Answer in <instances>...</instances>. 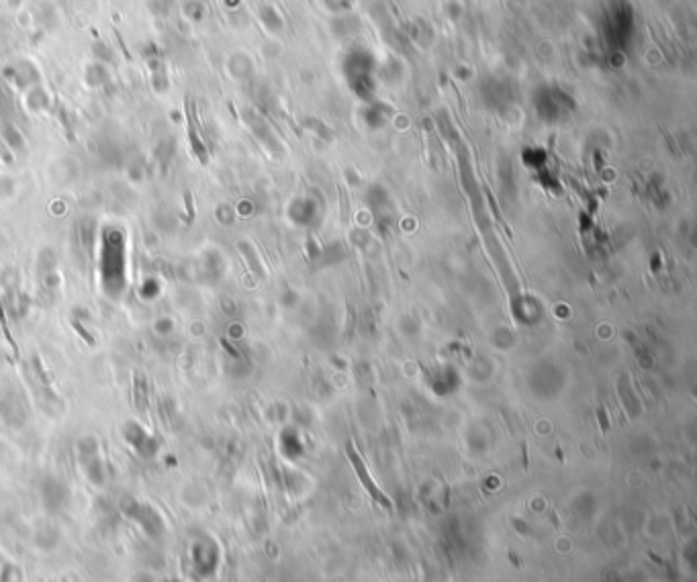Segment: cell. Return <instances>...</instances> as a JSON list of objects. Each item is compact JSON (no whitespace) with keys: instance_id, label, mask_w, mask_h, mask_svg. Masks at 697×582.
<instances>
[{"instance_id":"6da1fadb","label":"cell","mask_w":697,"mask_h":582,"mask_svg":"<svg viewBox=\"0 0 697 582\" xmlns=\"http://www.w3.org/2000/svg\"><path fill=\"white\" fill-rule=\"evenodd\" d=\"M348 451H350V460H352V464H354V466H356V468H358V474L362 476V483L367 485V488H368V490H370V495H372V497H374V499H376L379 503H383V504H385V507H388V504H391V503H388V499H385V497H383V495H381V492H379V490L374 488V485H372V480L368 478L367 472H364V468H362V462H360V460H358V456H356V454L352 451V447H350Z\"/></svg>"}]
</instances>
